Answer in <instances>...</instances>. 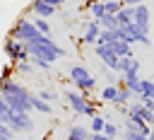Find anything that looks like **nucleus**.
Listing matches in <instances>:
<instances>
[{"mask_svg":"<svg viewBox=\"0 0 154 140\" xmlns=\"http://www.w3.org/2000/svg\"><path fill=\"white\" fill-rule=\"evenodd\" d=\"M24 48H26L29 56H34V58H43V60H48L51 65H53L58 58L65 56V48L58 46V43H55L51 36H46V34H36L31 41L24 43Z\"/></svg>","mask_w":154,"mask_h":140,"instance_id":"nucleus-1","label":"nucleus"},{"mask_svg":"<svg viewBox=\"0 0 154 140\" xmlns=\"http://www.w3.org/2000/svg\"><path fill=\"white\" fill-rule=\"evenodd\" d=\"M65 101L70 104V109L75 111V113H79V116H94L96 113V104H91L89 99H87V94H82V92H77V89H67L65 92Z\"/></svg>","mask_w":154,"mask_h":140,"instance_id":"nucleus-2","label":"nucleus"},{"mask_svg":"<svg viewBox=\"0 0 154 140\" xmlns=\"http://www.w3.org/2000/svg\"><path fill=\"white\" fill-rule=\"evenodd\" d=\"M70 82L77 87V92L87 94L91 89H96V77L84 68V65H72L70 68Z\"/></svg>","mask_w":154,"mask_h":140,"instance_id":"nucleus-3","label":"nucleus"},{"mask_svg":"<svg viewBox=\"0 0 154 140\" xmlns=\"http://www.w3.org/2000/svg\"><path fill=\"white\" fill-rule=\"evenodd\" d=\"M36 34H38V31H36L34 22H31V19H26V17H19V19L14 22V27L10 29V36H12V39H17V41H22V43L31 41Z\"/></svg>","mask_w":154,"mask_h":140,"instance_id":"nucleus-4","label":"nucleus"},{"mask_svg":"<svg viewBox=\"0 0 154 140\" xmlns=\"http://www.w3.org/2000/svg\"><path fill=\"white\" fill-rule=\"evenodd\" d=\"M5 56L10 58V63L14 65V63H19V60H29V53H26V48H24V43L22 41H17V39H12V36H7L5 39Z\"/></svg>","mask_w":154,"mask_h":140,"instance_id":"nucleus-5","label":"nucleus"},{"mask_svg":"<svg viewBox=\"0 0 154 140\" xmlns=\"http://www.w3.org/2000/svg\"><path fill=\"white\" fill-rule=\"evenodd\" d=\"M7 128H10L12 133H31V130H34V121H31V116L24 113V111H12Z\"/></svg>","mask_w":154,"mask_h":140,"instance_id":"nucleus-6","label":"nucleus"},{"mask_svg":"<svg viewBox=\"0 0 154 140\" xmlns=\"http://www.w3.org/2000/svg\"><path fill=\"white\" fill-rule=\"evenodd\" d=\"M149 22H152V12H149V7L144 5V2H140V5H135V17H132V24L137 27V31L140 34H144V36H149Z\"/></svg>","mask_w":154,"mask_h":140,"instance_id":"nucleus-7","label":"nucleus"},{"mask_svg":"<svg viewBox=\"0 0 154 140\" xmlns=\"http://www.w3.org/2000/svg\"><path fill=\"white\" fill-rule=\"evenodd\" d=\"M94 53L99 56V60L108 68V70H113L116 72V65H118V56L108 48V43H94Z\"/></svg>","mask_w":154,"mask_h":140,"instance_id":"nucleus-8","label":"nucleus"},{"mask_svg":"<svg viewBox=\"0 0 154 140\" xmlns=\"http://www.w3.org/2000/svg\"><path fill=\"white\" fill-rule=\"evenodd\" d=\"M29 12H34V17H43V19H48V17H53V14L58 12V7H53V5H48V2H43V0H31Z\"/></svg>","mask_w":154,"mask_h":140,"instance_id":"nucleus-9","label":"nucleus"},{"mask_svg":"<svg viewBox=\"0 0 154 140\" xmlns=\"http://www.w3.org/2000/svg\"><path fill=\"white\" fill-rule=\"evenodd\" d=\"M123 128H125V130L142 133V135H149V130H152V126H147L140 116H128V118H125V123H123Z\"/></svg>","mask_w":154,"mask_h":140,"instance_id":"nucleus-10","label":"nucleus"},{"mask_svg":"<svg viewBox=\"0 0 154 140\" xmlns=\"http://www.w3.org/2000/svg\"><path fill=\"white\" fill-rule=\"evenodd\" d=\"M99 31H101V24H99L96 19L87 22V24H84V34H82V41H84V43H89V46H94V43H96V39H99Z\"/></svg>","mask_w":154,"mask_h":140,"instance_id":"nucleus-11","label":"nucleus"},{"mask_svg":"<svg viewBox=\"0 0 154 140\" xmlns=\"http://www.w3.org/2000/svg\"><path fill=\"white\" fill-rule=\"evenodd\" d=\"M108 48L120 58V56H132V43H128V41H123V39H116V41H111L108 43Z\"/></svg>","mask_w":154,"mask_h":140,"instance_id":"nucleus-12","label":"nucleus"},{"mask_svg":"<svg viewBox=\"0 0 154 140\" xmlns=\"http://www.w3.org/2000/svg\"><path fill=\"white\" fill-rule=\"evenodd\" d=\"M84 7L89 10V14H91V19H101L103 14H106V7H103V0H87L84 2Z\"/></svg>","mask_w":154,"mask_h":140,"instance_id":"nucleus-13","label":"nucleus"},{"mask_svg":"<svg viewBox=\"0 0 154 140\" xmlns=\"http://www.w3.org/2000/svg\"><path fill=\"white\" fill-rule=\"evenodd\" d=\"M130 68H137V70H140V60H137L135 56H120V58H118V65H116V72H125V70H130Z\"/></svg>","mask_w":154,"mask_h":140,"instance_id":"nucleus-14","label":"nucleus"},{"mask_svg":"<svg viewBox=\"0 0 154 140\" xmlns=\"http://www.w3.org/2000/svg\"><path fill=\"white\" fill-rule=\"evenodd\" d=\"M31 111H38V113H53V104L43 101L38 94H31Z\"/></svg>","mask_w":154,"mask_h":140,"instance_id":"nucleus-15","label":"nucleus"},{"mask_svg":"<svg viewBox=\"0 0 154 140\" xmlns=\"http://www.w3.org/2000/svg\"><path fill=\"white\" fill-rule=\"evenodd\" d=\"M132 17H135V5H123V7L116 12L118 24H128V22H132Z\"/></svg>","mask_w":154,"mask_h":140,"instance_id":"nucleus-16","label":"nucleus"},{"mask_svg":"<svg viewBox=\"0 0 154 140\" xmlns=\"http://www.w3.org/2000/svg\"><path fill=\"white\" fill-rule=\"evenodd\" d=\"M118 87H120V84H116V82H113V84H106V87L99 92V99H101L103 104H113V99H116V94H118Z\"/></svg>","mask_w":154,"mask_h":140,"instance_id":"nucleus-17","label":"nucleus"},{"mask_svg":"<svg viewBox=\"0 0 154 140\" xmlns=\"http://www.w3.org/2000/svg\"><path fill=\"white\" fill-rule=\"evenodd\" d=\"M87 135H89V128H84L79 123L67 128V140H87Z\"/></svg>","mask_w":154,"mask_h":140,"instance_id":"nucleus-18","label":"nucleus"},{"mask_svg":"<svg viewBox=\"0 0 154 140\" xmlns=\"http://www.w3.org/2000/svg\"><path fill=\"white\" fill-rule=\"evenodd\" d=\"M140 99H154V80H142L140 77Z\"/></svg>","mask_w":154,"mask_h":140,"instance_id":"nucleus-19","label":"nucleus"},{"mask_svg":"<svg viewBox=\"0 0 154 140\" xmlns=\"http://www.w3.org/2000/svg\"><path fill=\"white\" fill-rule=\"evenodd\" d=\"M116 39H120L118 29H101V31H99L96 43H111V41H116Z\"/></svg>","mask_w":154,"mask_h":140,"instance_id":"nucleus-20","label":"nucleus"},{"mask_svg":"<svg viewBox=\"0 0 154 140\" xmlns=\"http://www.w3.org/2000/svg\"><path fill=\"white\" fill-rule=\"evenodd\" d=\"M130 97H132V94L120 84V87H118V94H116V99H113V106H116V109H118V106H128V104H130Z\"/></svg>","mask_w":154,"mask_h":140,"instance_id":"nucleus-21","label":"nucleus"},{"mask_svg":"<svg viewBox=\"0 0 154 140\" xmlns=\"http://www.w3.org/2000/svg\"><path fill=\"white\" fill-rule=\"evenodd\" d=\"M31 22H34V27H36V31H38V34L51 36V24H48V19H43V17H34Z\"/></svg>","mask_w":154,"mask_h":140,"instance_id":"nucleus-22","label":"nucleus"},{"mask_svg":"<svg viewBox=\"0 0 154 140\" xmlns=\"http://www.w3.org/2000/svg\"><path fill=\"white\" fill-rule=\"evenodd\" d=\"M103 123H106V118L99 116V113H94L91 123H89V133H103Z\"/></svg>","mask_w":154,"mask_h":140,"instance_id":"nucleus-23","label":"nucleus"},{"mask_svg":"<svg viewBox=\"0 0 154 140\" xmlns=\"http://www.w3.org/2000/svg\"><path fill=\"white\" fill-rule=\"evenodd\" d=\"M99 24H101V29H118V19H116V14H108V12L99 19Z\"/></svg>","mask_w":154,"mask_h":140,"instance_id":"nucleus-24","label":"nucleus"},{"mask_svg":"<svg viewBox=\"0 0 154 140\" xmlns=\"http://www.w3.org/2000/svg\"><path fill=\"white\" fill-rule=\"evenodd\" d=\"M12 68H14V72H19V75H31V72H34L31 60H19V63H14Z\"/></svg>","mask_w":154,"mask_h":140,"instance_id":"nucleus-25","label":"nucleus"},{"mask_svg":"<svg viewBox=\"0 0 154 140\" xmlns=\"http://www.w3.org/2000/svg\"><path fill=\"white\" fill-rule=\"evenodd\" d=\"M118 133H120L118 123H111V121H106V123H103V135H108V138H116V140H118Z\"/></svg>","mask_w":154,"mask_h":140,"instance_id":"nucleus-26","label":"nucleus"},{"mask_svg":"<svg viewBox=\"0 0 154 140\" xmlns=\"http://www.w3.org/2000/svg\"><path fill=\"white\" fill-rule=\"evenodd\" d=\"M10 116H12V109L5 104V99H0V123H10Z\"/></svg>","mask_w":154,"mask_h":140,"instance_id":"nucleus-27","label":"nucleus"},{"mask_svg":"<svg viewBox=\"0 0 154 140\" xmlns=\"http://www.w3.org/2000/svg\"><path fill=\"white\" fill-rule=\"evenodd\" d=\"M103 7L108 14H116L120 7H123V0H103Z\"/></svg>","mask_w":154,"mask_h":140,"instance_id":"nucleus-28","label":"nucleus"},{"mask_svg":"<svg viewBox=\"0 0 154 140\" xmlns=\"http://www.w3.org/2000/svg\"><path fill=\"white\" fill-rule=\"evenodd\" d=\"M38 97H41L43 101H48V104H51V101H55V99H58V92H53V89H41V92H38Z\"/></svg>","mask_w":154,"mask_h":140,"instance_id":"nucleus-29","label":"nucleus"},{"mask_svg":"<svg viewBox=\"0 0 154 140\" xmlns=\"http://www.w3.org/2000/svg\"><path fill=\"white\" fill-rule=\"evenodd\" d=\"M29 60H31V65H36V68H41V70H51V63L43 60V58H34V56H29Z\"/></svg>","mask_w":154,"mask_h":140,"instance_id":"nucleus-30","label":"nucleus"},{"mask_svg":"<svg viewBox=\"0 0 154 140\" xmlns=\"http://www.w3.org/2000/svg\"><path fill=\"white\" fill-rule=\"evenodd\" d=\"M123 140H147V135L135 133V130H125V133H123Z\"/></svg>","mask_w":154,"mask_h":140,"instance_id":"nucleus-31","label":"nucleus"},{"mask_svg":"<svg viewBox=\"0 0 154 140\" xmlns=\"http://www.w3.org/2000/svg\"><path fill=\"white\" fill-rule=\"evenodd\" d=\"M87 140H116V138H108V135H103V133H89Z\"/></svg>","mask_w":154,"mask_h":140,"instance_id":"nucleus-32","label":"nucleus"},{"mask_svg":"<svg viewBox=\"0 0 154 140\" xmlns=\"http://www.w3.org/2000/svg\"><path fill=\"white\" fill-rule=\"evenodd\" d=\"M140 101H142L147 109H152V111H154V99H140Z\"/></svg>","mask_w":154,"mask_h":140,"instance_id":"nucleus-33","label":"nucleus"},{"mask_svg":"<svg viewBox=\"0 0 154 140\" xmlns=\"http://www.w3.org/2000/svg\"><path fill=\"white\" fill-rule=\"evenodd\" d=\"M43 2H48V5H53V7H60L65 0H43Z\"/></svg>","mask_w":154,"mask_h":140,"instance_id":"nucleus-34","label":"nucleus"},{"mask_svg":"<svg viewBox=\"0 0 154 140\" xmlns=\"http://www.w3.org/2000/svg\"><path fill=\"white\" fill-rule=\"evenodd\" d=\"M140 2H144V0H123V5H140Z\"/></svg>","mask_w":154,"mask_h":140,"instance_id":"nucleus-35","label":"nucleus"},{"mask_svg":"<svg viewBox=\"0 0 154 140\" xmlns=\"http://www.w3.org/2000/svg\"><path fill=\"white\" fill-rule=\"evenodd\" d=\"M147 140H154V126H152V130H149V135H147Z\"/></svg>","mask_w":154,"mask_h":140,"instance_id":"nucleus-36","label":"nucleus"},{"mask_svg":"<svg viewBox=\"0 0 154 140\" xmlns=\"http://www.w3.org/2000/svg\"><path fill=\"white\" fill-rule=\"evenodd\" d=\"M0 140H7V138H0Z\"/></svg>","mask_w":154,"mask_h":140,"instance_id":"nucleus-37","label":"nucleus"}]
</instances>
